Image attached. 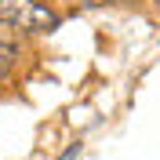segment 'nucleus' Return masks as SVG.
I'll list each match as a JSON object with an SVG mask.
<instances>
[{
    "label": "nucleus",
    "instance_id": "1",
    "mask_svg": "<svg viewBox=\"0 0 160 160\" xmlns=\"http://www.w3.org/2000/svg\"><path fill=\"white\" fill-rule=\"evenodd\" d=\"M0 22L22 33H48L58 26V15L40 0H0Z\"/></svg>",
    "mask_w": 160,
    "mask_h": 160
},
{
    "label": "nucleus",
    "instance_id": "2",
    "mask_svg": "<svg viewBox=\"0 0 160 160\" xmlns=\"http://www.w3.org/2000/svg\"><path fill=\"white\" fill-rule=\"evenodd\" d=\"M15 58H18V51H15V44H11V37L4 33V26H0V80L11 73V66H15Z\"/></svg>",
    "mask_w": 160,
    "mask_h": 160
},
{
    "label": "nucleus",
    "instance_id": "3",
    "mask_svg": "<svg viewBox=\"0 0 160 160\" xmlns=\"http://www.w3.org/2000/svg\"><path fill=\"white\" fill-rule=\"evenodd\" d=\"M91 4H102V0H91Z\"/></svg>",
    "mask_w": 160,
    "mask_h": 160
},
{
    "label": "nucleus",
    "instance_id": "4",
    "mask_svg": "<svg viewBox=\"0 0 160 160\" xmlns=\"http://www.w3.org/2000/svg\"><path fill=\"white\" fill-rule=\"evenodd\" d=\"M120 4H128V0H120Z\"/></svg>",
    "mask_w": 160,
    "mask_h": 160
},
{
    "label": "nucleus",
    "instance_id": "5",
    "mask_svg": "<svg viewBox=\"0 0 160 160\" xmlns=\"http://www.w3.org/2000/svg\"><path fill=\"white\" fill-rule=\"evenodd\" d=\"M157 8H160V0H157Z\"/></svg>",
    "mask_w": 160,
    "mask_h": 160
},
{
    "label": "nucleus",
    "instance_id": "6",
    "mask_svg": "<svg viewBox=\"0 0 160 160\" xmlns=\"http://www.w3.org/2000/svg\"><path fill=\"white\" fill-rule=\"evenodd\" d=\"M0 26H4V22H0Z\"/></svg>",
    "mask_w": 160,
    "mask_h": 160
}]
</instances>
